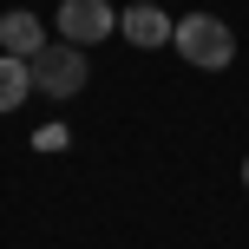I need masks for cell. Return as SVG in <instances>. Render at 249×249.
Returning <instances> with one entry per match:
<instances>
[{
	"instance_id": "cell-4",
	"label": "cell",
	"mask_w": 249,
	"mask_h": 249,
	"mask_svg": "<svg viewBox=\"0 0 249 249\" xmlns=\"http://www.w3.org/2000/svg\"><path fill=\"white\" fill-rule=\"evenodd\" d=\"M118 33L124 39H131V46H171V33H177V20H171V13H164V7H151V0H138V7H124L118 13Z\"/></svg>"
},
{
	"instance_id": "cell-2",
	"label": "cell",
	"mask_w": 249,
	"mask_h": 249,
	"mask_svg": "<svg viewBox=\"0 0 249 249\" xmlns=\"http://www.w3.org/2000/svg\"><path fill=\"white\" fill-rule=\"evenodd\" d=\"M33 92H46V99H79L86 92V53L66 46V39H46L33 59Z\"/></svg>"
},
{
	"instance_id": "cell-8",
	"label": "cell",
	"mask_w": 249,
	"mask_h": 249,
	"mask_svg": "<svg viewBox=\"0 0 249 249\" xmlns=\"http://www.w3.org/2000/svg\"><path fill=\"white\" fill-rule=\"evenodd\" d=\"M243 190H249V158H243Z\"/></svg>"
},
{
	"instance_id": "cell-3",
	"label": "cell",
	"mask_w": 249,
	"mask_h": 249,
	"mask_svg": "<svg viewBox=\"0 0 249 249\" xmlns=\"http://www.w3.org/2000/svg\"><path fill=\"white\" fill-rule=\"evenodd\" d=\"M118 33V7L112 0H59V39L66 46H99V39Z\"/></svg>"
},
{
	"instance_id": "cell-7",
	"label": "cell",
	"mask_w": 249,
	"mask_h": 249,
	"mask_svg": "<svg viewBox=\"0 0 249 249\" xmlns=\"http://www.w3.org/2000/svg\"><path fill=\"white\" fill-rule=\"evenodd\" d=\"M33 144H39V151H66V124H46V131L33 138Z\"/></svg>"
},
{
	"instance_id": "cell-1",
	"label": "cell",
	"mask_w": 249,
	"mask_h": 249,
	"mask_svg": "<svg viewBox=\"0 0 249 249\" xmlns=\"http://www.w3.org/2000/svg\"><path fill=\"white\" fill-rule=\"evenodd\" d=\"M171 46L184 53L197 72H223V66L236 59V33H230L216 13H184V20H177V33H171Z\"/></svg>"
},
{
	"instance_id": "cell-6",
	"label": "cell",
	"mask_w": 249,
	"mask_h": 249,
	"mask_svg": "<svg viewBox=\"0 0 249 249\" xmlns=\"http://www.w3.org/2000/svg\"><path fill=\"white\" fill-rule=\"evenodd\" d=\"M26 92H33V66L0 53V112H20V105H26Z\"/></svg>"
},
{
	"instance_id": "cell-5",
	"label": "cell",
	"mask_w": 249,
	"mask_h": 249,
	"mask_svg": "<svg viewBox=\"0 0 249 249\" xmlns=\"http://www.w3.org/2000/svg\"><path fill=\"white\" fill-rule=\"evenodd\" d=\"M39 46H46V33H39V13H26V7L0 13V53H7V59H26V66H33V59H39Z\"/></svg>"
}]
</instances>
